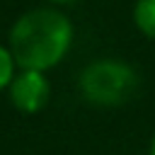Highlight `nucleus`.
I'll use <instances>...</instances> for the list:
<instances>
[{
    "mask_svg": "<svg viewBox=\"0 0 155 155\" xmlns=\"http://www.w3.org/2000/svg\"><path fill=\"white\" fill-rule=\"evenodd\" d=\"M17 75V63L12 58V51L0 44V92L10 87V82Z\"/></svg>",
    "mask_w": 155,
    "mask_h": 155,
    "instance_id": "39448f33",
    "label": "nucleus"
},
{
    "mask_svg": "<svg viewBox=\"0 0 155 155\" xmlns=\"http://www.w3.org/2000/svg\"><path fill=\"white\" fill-rule=\"evenodd\" d=\"M133 27L150 41H155V0H136L131 10Z\"/></svg>",
    "mask_w": 155,
    "mask_h": 155,
    "instance_id": "20e7f679",
    "label": "nucleus"
},
{
    "mask_svg": "<svg viewBox=\"0 0 155 155\" xmlns=\"http://www.w3.org/2000/svg\"><path fill=\"white\" fill-rule=\"evenodd\" d=\"M48 5H53V7H58V5H70V2H78V0H46Z\"/></svg>",
    "mask_w": 155,
    "mask_h": 155,
    "instance_id": "423d86ee",
    "label": "nucleus"
},
{
    "mask_svg": "<svg viewBox=\"0 0 155 155\" xmlns=\"http://www.w3.org/2000/svg\"><path fill=\"white\" fill-rule=\"evenodd\" d=\"M140 87L138 70L124 58H97L87 63L78 78L82 99L99 109L126 104Z\"/></svg>",
    "mask_w": 155,
    "mask_h": 155,
    "instance_id": "f03ea898",
    "label": "nucleus"
},
{
    "mask_svg": "<svg viewBox=\"0 0 155 155\" xmlns=\"http://www.w3.org/2000/svg\"><path fill=\"white\" fill-rule=\"evenodd\" d=\"M148 155H155V131L150 136V143H148Z\"/></svg>",
    "mask_w": 155,
    "mask_h": 155,
    "instance_id": "0eeeda50",
    "label": "nucleus"
},
{
    "mask_svg": "<svg viewBox=\"0 0 155 155\" xmlns=\"http://www.w3.org/2000/svg\"><path fill=\"white\" fill-rule=\"evenodd\" d=\"M7 92H10V102H12V107L17 111L39 114L51 99V82H48L46 73L19 70L15 75V80L10 82Z\"/></svg>",
    "mask_w": 155,
    "mask_h": 155,
    "instance_id": "7ed1b4c3",
    "label": "nucleus"
},
{
    "mask_svg": "<svg viewBox=\"0 0 155 155\" xmlns=\"http://www.w3.org/2000/svg\"><path fill=\"white\" fill-rule=\"evenodd\" d=\"M73 39V19L63 10L44 5L27 10L15 19L7 48L12 51V58L19 70L48 73L70 53Z\"/></svg>",
    "mask_w": 155,
    "mask_h": 155,
    "instance_id": "f257e3e1",
    "label": "nucleus"
}]
</instances>
